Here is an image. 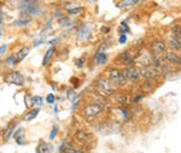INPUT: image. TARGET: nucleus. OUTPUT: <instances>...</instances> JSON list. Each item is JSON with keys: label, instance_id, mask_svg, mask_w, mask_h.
I'll list each match as a JSON object with an SVG mask.
<instances>
[{"label": "nucleus", "instance_id": "bb28decb", "mask_svg": "<svg viewBox=\"0 0 181 153\" xmlns=\"http://www.w3.org/2000/svg\"><path fill=\"white\" fill-rule=\"evenodd\" d=\"M58 130H59V127L58 125H55L52 129H51V131H50V136H48V139L50 140H53L56 138L57 133H58Z\"/></svg>", "mask_w": 181, "mask_h": 153}, {"label": "nucleus", "instance_id": "ea45409f", "mask_svg": "<svg viewBox=\"0 0 181 153\" xmlns=\"http://www.w3.org/2000/svg\"><path fill=\"white\" fill-rule=\"evenodd\" d=\"M62 153H68V152H62Z\"/></svg>", "mask_w": 181, "mask_h": 153}, {"label": "nucleus", "instance_id": "a19ab883", "mask_svg": "<svg viewBox=\"0 0 181 153\" xmlns=\"http://www.w3.org/2000/svg\"><path fill=\"white\" fill-rule=\"evenodd\" d=\"M0 35H1V34H0Z\"/></svg>", "mask_w": 181, "mask_h": 153}, {"label": "nucleus", "instance_id": "58836bf2", "mask_svg": "<svg viewBox=\"0 0 181 153\" xmlns=\"http://www.w3.org/2000/svg\"><path fill=\"white\" fill-rule=\"evenodd\" d=\"M24 1H26V2H29V0H24Z\"/></svg>", "mask_w": 181, "mask_h": 153}, {"label": "nucleus", "instance_id": "ddd939ff", "mask_svg": "<svg viewBox=\"0 0 181 153\" xmlns=\"http://www.w3.org/2000/svg\"><path fill=\"white\" fill-rule=\"evenodd\" d=\"M168 43H169V47L171 48V51H180L181 50V41L178 40L176 38H174L173 35H170L168 38Z\"/></svg>", "mask_w": 181, "mask_h": 153}, {"label": "nucleus", "instance_id": "39448f33", "mask_svg": "<svg viewBox=\"0 0 181 153\" xmlns=\"http://www.w3.org/2000/svg\"><path fill=\"white\" fill-rule=\"evenodd\" d=\"M123 74H125V79L129 80V81H132V82L138 81L140 77H141L140 76L139 69L135 68V66H133V65H127L125 69L123 70Z\"/></svg>", "mask_w": 181, "mask_h": 153}, {"label": "nucleus", "instance_id": "cd10ccee", "mask_svg": "<svg viewBox=\"0 0 181 153\" xmlns=\"http://www.w3.org/2000/svg\"><path fill=\"white\" fill-rule=\"evenodd\" d=\"M5 63L7 64V65H14V64H17V59H16V56H10L7 57V59L5 60Z\"/></svg>", "mask_w": 181, "mask_h": 153}, {"label": "nucleus", "instance_id": "9b49d317", "mask_svg": "<svg viewBox=\"0 0 181 153\" xmlns=\"http://www.w3.org/2000/svg\"><path fill=\"white\" fill-rule=\"evenodd\" d=\"M22 7H23V9H24V11H26V12H28L29 14H34V16H39V14H41V10H40L38 6H35V5L30 4V2H26V4H23V5H22Z\"/></svg>", "mask_w": 181, "mask_h": 153}, {"label": "nucleus", "instance_id": "f8f14e48", "mask_svg": "<svg viewBox=\"0 0 181 153\" xmlns=\"http://www.w3.org/2000/svg\"><path fill=\"white\" fill-rule=\"evenodd\" d=\"M166 48H167L166 42L161 41V40H157V41L152 42V45H151V50L154 53H162V52L166 51Z\"/></svg>", "mask_w": 181, "mask_h": 153}, {"label": "nucleus", "instance_id": "a878e982", "mask_svg": "<svg viewBox=\"0 0 181 153\" xmlns=\"http://www.w3.org/2000/svg\"><path fill=\"white\" fill-rule=\"evenodd\" d=\"M65 10H67V12L69 14H79L80 11H82V7L81 6H75V7H65Z\"/></svg>", "mask_w": 181, "mask_h": 153}, {"label": "nucleus", "instance_id": "a211bd4d", "mask_svg": "<svg viewBox=\"0 0 181 153\" xmlns=\"http://www.w3.org/2000/svg\"><path fill=\"white\" fill-rule=\"evenodd\" d=\"M140 1H141V0H121L120 2H117V7H118V9L129 7V6H133V5L138 4Z\"/></svg>", "mask_w": 181, "mask_h": 153}, {"label": "nucleus", "instance_id": "4be33fe9", "mask_svg": "<svg viewBox=\"0 0 181 153\" xmlns=\"http://www.w3.org/2000/svg\"><path fill=\"white\" fill-rule=\"evenodd\" d=\"M96 62H97V64H105L106 62H108V56H106V53H103V52H98L97 54H96Z\"/></svg>", "mask_w": 181, "mask_h": 153}, {"label": "nucleus", "instance_id": "f257e3e1", "mask_svg": "<svg viewBox=\"0 0 181 153\" xmlns=\"http://www.w3.org/2000/svg\"><path fill=\"white\" fill-rule=\"evenodd\" d=\"M104 111V105L100 103H92V104H87L81 109V116L86 119H92L99 116L101 112Z\"/></svg>", "mask_w": 181, "mask_h": 153}, {"label": "nucleus", "instance_id": "f03ea898", "mask_svg": "<svg viewBox=\"0 0 181 153\" xmlns=\"http://www.w3.org/2000/svg\"><path fill=\"white\" fill-rule=\"evenodd\" d=\"M106 74H108V77H106V79H108L115 87H116V86H125V84L127 83V81H128V80L125 79L123 71L120 69L110 68V69H108Z\"/></svg>", "mask_w": 181, "mask_h": 153}, {"label": "nucleus", "instance_id": "72a5a7b5", "mask_svg": "<svg viewBox=\"0 0 181 153\" xmlns=\"http://www.w3.org/2000/svg\"><path fill=\"white\" fill-rule=\"evenodd\" d=\"M121 30L123 31V34H125V33H127V31L129 30V29H128V26H127L125 23H122V27H121Z\"/></svg>", "mask_w": 181, "mask_h": 153}, {"label": "nucleus", "instance_id": "1a4fd4ad", "mask_svg": "<svg viewBox=\"0 0 181 153\" xmlns=\"http://www.w3.org/2000/svg\"><path fill=\"white\" fill-rule=\"evenodd\" d=\"M166 59L169 63L174 64V65H181V56L178 54L176 52H174V51L166 52Z\"/></svg>", "mask_w": 181, "mask_h": 153}, {"label": "nucleus", "instance_id": "2f4dec72", "mask_svg": "<svg viewBox=\"0 0 181 153\" xmlns=\"http://www.w3.org/2000/svg\"><path fill=\"white\" fill-rule=\"evenodd\" d=\"M68 153H84V151L80 150V148H75V147H72L71 150L68 151Z\"/></svg>", "mask_w": 181, "mask_h": 153}, {"label": "nucleus", "instance_id": "0eeeda50", "mask_svg": "<svg viewBox=\"0 0 181 153\" xmlns=\"http://www.w3.org/2000/svg\"><path fill=\"white\" fill-rule=\"evenodd\" d=\"M75 139L79 142H82V143H89L93 140V136L91 135V133H87L84 130H76L75 131Z\"/></svg>", "mask_w": 181, "mask_h": 153}, {"label": "nucleus", "instance_id": "423d86ee", "mask_svg": "<svg viewBox=\"0 0 181 153\" xmlns=\"http://www.w3.org/2000/svg\"><path fill=\"white\" fill-rule=\"evenodd\" d=\"M140 76L145 77L146 80H153L154 75H156V68L153 65H149V66H141L139 69Z\"/></svg>", "mask_w": 181, "mask_h": 153}, {"label": "nucleus", "instance_id": "9d476101", "mask_svg": "<svg viewBox=\"0 0 181 153\" xmlns=\"http://www.w3.org/2000/svg\"><path fill=\"white\" fill-rule=\"evenodd\" d=\"M134 56L129 52V51H125V52H122L121 54H120V62L123 64V65H132V63L134 62Z\"/></svg>", "mask_w": 181, "mask_h": 153}, {"label": "nucleus", "instance_id": "f3484780", "mask_svg": "<svg viewBox=\"0 0 181 153\" xmlns=\"http://www.w3.org/2000/svg\"><path fill=\"white\" fill-rule=\"evenodd\" d=\"M40 113V107H35V109H33V110H30L26 113V116H24V121H33L34 118H36V116Z\"/></svg>", "mask_w": 181, "mask_h": 153}, {"label": "nucleus", "instance_id": "473e14b6", "mask_svg": "<svg viewBox=\"0 0 181 153\" xmlns=\"http://www.w3.org/2000/svg\"><path fill=\"white\" fill-rule=\"evenodd\" d=\"M118 41H120V43H125V42H127V35H125V34H122V35L120 36V40H118Z\"/></svg>", "mask_w": 181, "mask_h": 153}, {"label": "nucleus", "instance_id": "6e6552de", "mask_svg": "<svg viewBox=\"0 0 181 153\" xmlns=\"http://www.w3.org/2000/svg\"><path fill=\"white\" fill-rule=\"evenodd\" d=\"M89 35H91V28H89L88 24L84 23L77 30V39L84 41V40H87L89 38Z\"/></svg>", "mask_w": 181, "mask_h": 153}, {"label": "nucleus", "instance_id": "f704fd0d", "mask_svg": "<svg viewBox=\"0 0 181 153\" xmlns=\"http://www.w3.org/2000/svg\"><path fill=\"white\" fill-rule=\"evenodd\" d=\"M5 50H6V45H4V46H1V47H0V56L5 52Z\"/></svg>", "mask_w": 181, "mask_h": 153}, {"label": "nucleus", "instance_id": "7c9ffc66", "mask_svg": "<svg viewBox=\"0 0 181 153\" xmlns=\"http://www.w3.org/2000/svg\"><path fill=\"white\" fill-rule=\"evenodd\" d=\"M117 101H118V103H120L121 105H125V103H127V97H125V95H123V94H122L121 97H120V98H118V99H117Z\"/></svg>", "mask_w": 181, "mask_h": 153}, {"label": "nucleus", "instance_id": "aec40b11", "mask_svg": "<svg viewBox=\"0 0 181 153\" xmlns=\"http://www.w3.org/2000/svg\"><path fill=\"white\" fill-rule=\"evenodd\" d=\"M16 123H11V124L9 125V128L6 129V131H5V134H4V141H9L10 138H12L14 136V128H16Z\"/></svg>", "mask_w": 181, "mask_h": 153}, {"label": "nucleus", "instance_id": "b1692460", "mask_svg": "<svg viewBox=\"0 0 181 153\" xmlns=\"http://www.w3.org/2000/svg\"><path fill=\"white\" fill-rule=\"evenodd\" d=\"M58 24L60 26V27H63V28H68L70 24H71V21H70V18L68 17H62L59 21H58Z\"/></svg>", "mask_w": 181, "mask_h": 153}, {"label": "nucleus", "instance_id": "2eb2a0df", "mask_svg": "<svg viewBox=\"0 0 181 153\" xmlns=\"http://www.w3.org/2000/svg\"><path fill=\"white\" fill-rule=\"evenodd\" d=\"M29 52H30V47H27V46H24V47H22V48H19V51L17 52V54H16V59H17V63H19V62H22L26 57L29 54Z\"/></svg>", "mask_w": 181, "mask_h": 153}, {"label": "nucleus", "instance_id": "412c9836", "mask_svg": "<svg viewBox=\"0 0 181 153\" xmlns=\"http://www.w3.org/2000/svg\"><path fill=\"white\" fill-rule=\"evenodd\" d=\"M31 23V19H28V18H19L17 19L16 22H14V27H19V28H23V27H27Z\"/></svg>", "mask_w": 181, "mask_h": 153}, {"label": "nucleus", "instance_id": "6ab92c4d", "mask_svg": "<svg viewBox=\"0 0 181 153\" xmlns=\"http://www.w3.org/2000/svg\"><path fill=\"white\" fill-rule=\"evenodd\" d=\"M23 128H19L16 133L14 134V138L16 139L17 141V143L18 145H24V142H26V140H24V134H23Z\"/></svg>", "mask_w": 181, "mask_h": 153}, {"label": "nucleus", "instance_id": "c85d7f7f", "mask_svg": "<svg viewBox=\"0 0 181 153\" xmlns=\"http://www.w3.org/2000/svg\"><path fill=\"white\" fill-rule=\"evenodd\" d=\"M55 100H56V98L53 94H48L47 97H46V101L48 103V104H55Z\"/></svg>", "mask_w": 181, "mask_h": 153}, {"label": "nucleus", "instance_id": "c756f323", "mask_svg": "<svg viewBox=\"0 0 181 153\" xmlns=\"http://www.w3.org/2000/svg\"><path fill=\"white\" fill-rule=\"evenodd\" d=\"M75 64H76V66H77V68H82V66H84V58H79V59H76Z\"/></svg>", "mask_w": 181, "mask_h": 153}, {"label": "nucleus", "instance_id": "c9c22d12", "mask_svg": "<svg viewBox=\"0 0 181 153\" xmlns=\"http://www.w3.org/2000/svg\"><path fill=\"white\" fill-rule=\"evenodd\" d=\"M101 30H103L104 33H109V31H110V28H109V27H103Z\"/></svg>", "mask_w": 181, "mask_h": 153}, {"label": "nucleus", "instance_id": "7ed1b4c3", "mask_svg": "<svg viewBox=\"0 0 181 153\" xmlns=\"http://www.w3.org/2000/svg\"><path fill=\"white\" fill-rule=\"evenodd\" d=\"M96 87H97L100 92H103L106 95H111V94L115 93V91H116V87L108 79H105V77L98 79L97 82H96Z\"/></svg>", "mask_w": 181, "mask_h": 153}, {"label": "nucleus", "instance_id": "dca6fc26", "mask_svg": "<svg viewBox=\"0 0 181 153\" xmlns=\"http://www.w3.org/2000/svg\"><path fill=\"white\" fill-rule=\"evenodd\" d=\"M53 53H55V47H50V48L46 51V53H45V56H43V59H42V65H43V66H46V65L51 62Z\"/></svg>", "mask_w": 181, "mask_h": 153}, {"label": "nucleus", "instance_id": "5701e85b", "mask_svg": "<svg viewBox=\"0 0 181 153\" xmlns=\"http://www.w3.org/2000/svg\"><path fill=\"white\" fill-rule=\"evenodd\" d=\"M171 35L181 41V27L180 26H174V27L171 28Z\"/></svg>", "mask_w": 181, "mask_h": 153}, {"label": "nucleus", "instance_id": "4468645a", "mask_svg": "<svg viewBox=\"0 0 181 153\" xmlns=\"http://www.w3.org/2000/svg\"><path fill=\"white\" fill-rule=\"evenodd\" d=\"M36 153H52V146H51V143H47V142L41 141L38 145V147H36Z\"/></svg>", "mask_w": 181, "mask_h": 153}, {"label": "nucleus", "instance_id": "4c0bfd02", "mask_svg": "<svg viewBox=\"0 0 181 153\" xmlns=\"http://www.w3.org/2000/svg\"><path fill=\"white\" fill-rule=\"evenodd\" d=\"M1 23H2V19H1V14H0V26H1Z\"/></svg>", "mask_w": 181, "mask_h": 153}, {"label": "nucleus", "instance_id": "e433bc0d", "mask_svg": "<svg viewBox=\"0 0 181 153\" xmlns=\"http://www.w3.org/2000/svg\"><path fill=\"white\" fill-rule=\"evenodd\" d=\"M142 98V95H139V97H137V98H134V101H138V100H140Z\"/></svg>", "mask_w": 181, "mask_h": 153}, {"label": "nucleus", "instance_id": "20e7f679", "mask_svg": "<svg viewBox=\"0 0 181 153\" xmlns=\"http://www.w3.org/2000/svg\"><path fill=\"white\" fill-rule=\"evenodd\" d=\"M6 82L10 84H14V86H23L26 80H24V76L19 72V71H10L7 75H6Z\"/></svg>", "mask_w": 181, "mask_h": 153}, {"label": "nucleus", "instance_id": "393cba45", "mask_svg": "<svg viewBox=\"0 0 181 153\" xmlns=\"http://www.w3.org/2000/svg\"><path fill=\"white\" fill-rule=\"evenodd\" d=\"M30 100H31V104L33 105H36V106H41L42 105V98L41 97H39V95H33V97L30 98Z\"/></svg>", "mask_w": 181, "mask_h": 153}]
</instances>
